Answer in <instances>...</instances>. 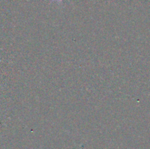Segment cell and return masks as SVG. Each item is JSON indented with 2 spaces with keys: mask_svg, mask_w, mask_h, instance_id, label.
<instances>
[{
  "mask_svg": "<svg viewBox=\"0 0 150 149\" xmlns=\"http://www.w3.org/2000/svg\"><path fill=\"white\" fill-rule=\"evenodd\" d=\"M52 1H55V0H52ZM58 1H61V0H58Z\"/></svg>",
  "mask_w": 150,
  "mask_h": 149,
  "instance_id": "cell-1",
  "label": "cell"
}]
</instances>
